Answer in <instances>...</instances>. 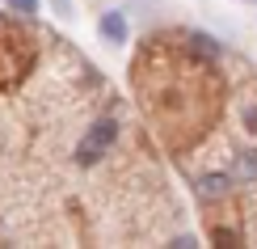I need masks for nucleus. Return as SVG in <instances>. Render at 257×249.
<instances>
[{
    "mask_svg": "<svg viewBox=\"0 0 257 249\" xmlns=\"http://www.w3.org/2000/svg\"><path fill=\"white\" fill-rule=\"evenodd\" d=\"M114 139H118V123H114V118H97V123L84 131L80 148H76V165H97Z\"/></svg>",
    "mask_w": 257,
    "mask_h": 249,
    "instance_id": "1",
    "label": "nucleus"
},
{
    "mask_svg": "<svg viewBox=\"0 0 257 249\" xmlns=\"http://www.w3.org/2000/svg\"><path fill=\"white\" fill-rule=\"evenodd\" d=\"M101 38L105 42H114V47H122L126 42V34H131V26H126V17L118 13V9H110V13H101Z\"/></svg>",
    "mask_w": 257,
    "mask_h": 249,
    "instance_id": "2",
    "label": "nucleus"
},
{
    "mask_svg": "<svg viewBox=\"0 0 257 249\" xmlns=\"http://www.w3.org/2000/svg\"><path fill=\"white\" fill-rule=\"evenodd\" d=\"M228 173H211V178H202L198 182V194H202V199H215V194H223V190H228Z\"/></svg>",
    "mask_w": 257,
    "mask_h": 249,
    "instance_id": "3",
    "label": "nucleus"
},
{
    "mask_svg": "<svg viewBox=\"0 0 257 249\" xmlns=\"http://www.w3.org/2000/svg\"><path fill=\"white\" fill-rule=\"evenodd\" d=\"M236 178L240 182H257V148H249V152L236 156Z\"/></svg>",
    "mask_w": 257,
    "mask_h": 249,
    "instance_id": "4",
    "label": "nucleus"
},
{
    "mask_svg": "<svg viewBox=\"0 0 257 249\" xmlns=\"http://www.w3.org/2000/svg\"><path fill=\"white\" fill-rule=\"evenodd\" d=\"M190 47H198L202 55H219V42L211 38V34H198V30H194V34H190Z\"/></svg>",
    "mask_w": 257,
    "mask_h": 249,
    "instance_id": "5",
    "label": "nucleus"
},
{
    "mask_svg": "<svg viewBox=\"0 0 257 249\" xmlns=\"http://www.w3.org/2000/svg\"><path fill=\"white\" fill-rule=\"evenodd\" d=\"M9 9L21 13V17H34V13H38V0H9Z\"/></svg>",
    "mask_w": 257,
    "mask_h": 249,
    "instance_id": "6",
    "label": "nucleus"
},
{
    "mask_svg": "<svg viewBox=\"0 0 257 249\" xmlns=\"http://www.w3.org/2000/svg\"><path fill=\"white\" fill-rule=\"evenodd\" d=\"M211 241H215V245H232V241H236V232H228V228H215V232H211Z\"/></svg>",
    "mask_w": 257,
    "mask_h": 249,
    "instance_id": "7",
    "label": "nucleus"
},
{
    "mask_svg": "<svg viewBox=\"0 0 257 249\" xmlns=\"http://www.w3.org/2000/svg\"><path fill=\"white\" fill-rule=\"evenodd\" d=\"M244 127L257 135V106H249V110H244Z\"/></svg>",
    "mask_w": 257,
    "mask_h": 249,
    "instance_id": "8",
    "label": "nucleus"
}]
</instances>
